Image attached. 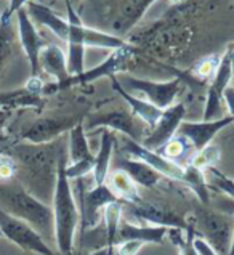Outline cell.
<instances>
[{"instance_id": "6da1fadb", "label": "cell", "mask_w": 234, "mask_h": 255, "mask_svg": "<svg viewBox=\"0 0 234 255\" xmlns=\"http://www.w3.org/2000/svg\"><path fill=\"white\" fill-rule=\"evenodd\" d=\"M66 165H68V156L63 154L58 162L56 183L52 196L55 243L63 255H74V241L80 223V214L72 193L71 180L66 175Z\"/></svg>"}, {"instance_id": "7a4b0ae2", "label": "cell", "mask_w": 234, "mask_h": 255, "mask_svg": "<svg viewBox=\"0 0 234 255\" xmlns=\"http://www.w3.org/2000/svg\"><path fill=\"white\" fill-rule=\"evenodd\" d=\"M0 209L31 225L43 239L55 238L52 207L29 193L18 180L0 181Z\"/></svg>"}, {"instance_id": "3957f363", "label": "cell", "mask_w": 234, "mask_h": 255, "mask_svg": "<svg viewBox=\"0 0 234 255\" xmlns=\"http://www.w3.org/2000/svg\"><path fill=\"white\" fill-rule=\"evenodd\" d=\"M64 154L63 149L55 148V141L47 144L24 143L11 149V156L16 162L14 172L23 173L19 183L24 181L32 186H47L55 189L58 162Z\"/></svg>"}, {"instance_id": "277c9868", "label": "cell", "mask_w": 234, "mask_h": 255, "mask_svg": "<svg viewBox=\"0 0 234 255\" xmlns=\"http://www.w3.org/2000/svg\"><path fill=\"white\" fill-rule=\"evenodd\" d=\"M197 231L212 249L218 255H226L230 251L233 233H234V217L218 210L201 207L196 212Z\"/></svg>"}, {"instance_id": "5b68a950", "label": "cell", "mask_w": 234, "mask_h": 255, "mask_svg": "<svg viewBox=\"0 0 234 255\" xmlns=\"http://www.w3.org/2000/svg\"><path fill=\"white\" fill-rule=\"evenodd\" d=\"M117 81H119V84L128 93L141 95L143 100L149 101L151 105L157 106L159 109H162V111L175 103V100H177L178 93L181 90L180 79H172V81H165V82H156V81H148V79L119 74L117 76Z\"/></svg>"}, {"instance_id": "8992f818", "label": "cell", "mask_w": 234, "mask_h": 255, "mask_svg": "<svg viewBox=\"0 0 234 255\" xmlns=\"http://www.w3.org/2000/svg\"><path fill=\"white\" fill-rule=\"evenodd\" d=\"M131 55H133V48H131L127 43L125 47L113 50V53L109 55L103 63H100L98 66L85 69L82 74L72 76V77L68 79V81H64L61 84L55 82L53 85H48V87L43 85V93H53L56 90H64V89H69V87H74V85L90 84V82H95V81H98V79H103V77L117 76L123 68H125L128 58Z\"/></svg>"}, {"instance_id": "52a82bcc", "label": "cell", "mask_w": 234, "mask_h": 255, "mask_svg": "<svg viewBox=\"0 0 234 255\" xmlns=\"http://www.w3.org/2000/svg\"><path fill=\"white\" fill-rule=\"evenodd\" d=\"M0 231H2L3 238H6L10 243L18 246L23 251L34 252L39 255H56L52 251V247L47 244L45 239L31 225L6 214L2 209H0Z\"/></svg>"}, {"instance_id": "ba28073f", "label": "cell", "mask_w": 234, "mask_h": 255, "mask_svg": "<svg viewBox=\"0 0 234 255\" xmlns=\"http://www.w3.org/2000/svg\"><path fill=\"white\" fill-rule=\"evenodd\" d=\"M66 10H68V23H69V35L66 43H80L84 47H97V48H108V50H117L127 45V42L122 37H119V35L85 26L74 6L66 5Z\"/></svg>"}, {"instance_id": "9c48e42d", "label": "cell", "mask_w": 234, "mask_h": 255, "mask_svg": "<svg viewBox=\"0 0 234 255\" xmlns=\"http://www.w3.org/2000/svg\"><path fill=\"white\" fill-rule=\"evenodd\" d=\"M233 81V69L230 60V48L222 55V60L215 71L212 82L209 85L206 105H204V119L202 121H217L225 118V100L223 93Z\"/></svg>"}, {"instance_id": "30bf717a", "label": "cell", "mask_w": 234, "mask_h": 255, "mask_svg": "<svg viewBox=\"0 0 234 255\" xmlns=\"http://www.w3.org/2000/svg\"><path fill=\"white\" fill-rule=\"evenodd\" d=\"M77 124H80V121L72 116H45L34 121L23 132V138L32 144H47L58 140Z\"/></svg>"}, {"instance_id": "8fae6325", "label": "cell", "mask_w": 234, "mask_h": 255, "mask_svg": "<svg viewBox=\"0 0 234 255\" xmlns=\"http://www.w3.org/2000/svg\"><path fill=\"white\" fill-rule=\"evenodd\" d=\"M84 128L87 132H90L93 128H109L113 132H119L123 136H128L135 141H143L140 136L136 118L131 114L130 109H113V111L92 114L85 121Z\"/></svg>"}, {"instance_id": "7c38bea8", "label": "cell", "mask_w": 234, "mask_h": 255, "mask_svg": "<svg viewBox=\"0 0 234 255\" xmlns=\"http://www.w3.org/2000/svg\"><path fill=\"white\" fill-rule=\"evenodd\" d=\"M14 19H16V29H18V39H19V45L23 53L26 55V60L29 63V68H31V77H39V55L42 52V48L45 47L40 34L37 32V27L35 23L29 18V14L26 8H21L14 14Z\"/></svg>"}, {"instance_id": "4fadbf2b", "label": "cell", "mask_w": 234, "mask_h": 255, "mask_svg": "<svg viewBox=\"0 0 234 255\" xmlns=\"http://www.w3.org/2000/svg\"><path fill=\"white\" fill-rule=\"evenodd\" d=\"M186 116V106L183 103H173L167 109H164L162 114L154 126V128L151 130V133L143 138L141 144L149 149H159L160 146L172 140V138L177 135L180 124L183 122Z\"/></svg>"}, {"instance_id": "5bb4252c", "label": "cell", "mask_w": 234, "mask_h": 255, "mask_svg": "<svg viewBox=\"0 0 234 255\" xmlns=\"http://www.w3.org/2000/svg\"><path fill=\"white\" fill-rule=\"evenodd\" d=\"M122 146H123V152L130 157H135L138 161H141L144 164H148L149 167H152L156 172H159L164 177H169L173 180H181L183 175V167L173 161H169L165 159L162 154H159L156 149H149L143 146L140 141H135L131 138L125 136L120 140Z\"/></svg>"}, {"instance_id": "9a60e30c", "label": "cell", "mask_w": 234, "mask_h": 255, "mask_svg": "<svg viewBox=\"0 0 234 255\" xmlns=\"http://www.w3.org/2000/svg\"><path fill=\"white\" fill-rule=\"evenodd\" d=\"M234 122L233 118L225 116L217 121H202V122H186L183 121L178 127L177 135L185 138L191 144L196 152L202 151L206 146H209L210 141L218 135V132Z\"/></svg>"}, {"instance_id": "2e32d148", "label": "cell", "mask_w": 234, "mask_h": 255, "mask_svg": "<svg viewBox=\"0 0 234 255\" xmlns=\"http://www.w3.org/2000/svg\"><path fill=\"white\" fill-rule=\"evenodd\" d=\"M127 207L135 218L146 223H151L152 227L180 228V230H188L189 227V223L186 220H183L180 215L172 212V210L154 206V204L143 202L141 199L136 202H127Z\"/></svg>"}, {"instance_id": "e0dca14e", "label": "cell", "mask_w": 234, "mask_h": 255, "mask_svg": "<svg viewBox=\"0 0 234 255\" xmlns=\"http://www.w3.org/2000/svg\"><path fill=\"white\" fill-rule=\"evenodd\" d=\"M19 45L16 19L5 11L0 19V84L6 79L11 63L16 56V48Z\"/></svg>"}, {"instance_id": "ac0fdd59", "label": "cell", "mask_w": 234, "mask_h": 255, "mask_svg": "<svg viewBox=\"0 0 234 255\" xmlns=\"http://www.w3.org/2000/svg\"><path fill=\"white\" fill-rule=\"evenodd\" d=\"M169 235V228L152 227V225H133L127 220H122L117 231V244L136 241L141 244H162Z\"/></svg>"}, {"instance_id": "d6986e66", "label": "cell", "mask_w": 234, "mask_h": 255, "mask_svg": "<svg viewBox=\"0 0 234 255\" xmlns=\"http://www.w3.org/2000/svg\"><path fill=\"white\" fill-rule=\"evenodd\" d=\"M113 82V89L120 95L122 100L125 101L128 109L131 111V114L135 116V118H138L141 122L146 124V127H149L151 130L154 128V126L157 124L160 114H162V109H159L157 106L151 105L149 101H146L140 97H136V95H131L128 93L123 87L119 84V81H117V76H113L109 77Z\"/></svg>"}, {"instance_id": "ffe728a7", "label": "cell", "mask_w": 234, "mask_h": 255, "mask_svg": "<svg viewBox=\"0 0 234 255\" xmlns=\"http://www.w3.org/2000/svg\"><path fill=\"white\" fill-rule=\"evenodd\" d=\"M24 8L29 14V18H31L34 23L50 29V31H52L60 40L68 42L69 23L66 19H63L61 16H58L52 8H48V6L43 5V3L34 2V0L27 2Z\"/></svg>"}, {"instance_id": "44dd1931", "label": "cell", "mask_w": 234, "mask_h": 255, "mask_svg": "<svg viewBox=\"0 0 234 255\" xmlns=\"http://www.w3.org/2000/svg\"><path fill=\"white\" fill-rule=\"evenodd\" d=\"M39 68L45 74L52 76L56 84H61L71 77L68 72V61H66V53L61 47L50 43L42 48L39 55Z\"/></svg>"}, {"instance_id": "7402d4cb", "label": "cell", "mask_w": 234, "mask_h": 255, "mask_svg": "<svg viewBox=\"0 0 234 255\" xmlns=\"http://www.w3.org/2000/svg\"><path fill=\"white\" fill-rule=\"evenodd\" d=\"M154 2L156 0H122L114 19V31L119 34V37L128 32L144 16V13Z\"/></svg>"}, {"instance_id": "603a6c76", "label": "cell", "mask_w": 234, "mask_h": 255, "mask_svg": "<svg viewBox=\"0 0 234 255\" xmlns=\"http://www.w3.org/2000/svg\"><path fill=\"white\" fill-rule=\"evenodd\" d=\"M116 135L113 130L105 128L101 132V140H100V148L98 152L95 154V165L92 177L95 185H105L109 175V167H111V161L114 156V146H116Z\"/></svg>"}, {"instance_id": "cb8c5ba5", "label": "cell", "mask_w": 234, "mask_h": 255, "mask_svg": "<svg viewBox=\"0 0 234 255\" xmlns=\"http://www.w3.org/2000/svg\"><path fill=\"white\" fill-rule=\"evenodd\" d=\"M116 169L125 172L128 177L135 181L136 186H144V188L156 186L160 181V177H162V175L156 172L148 164H144V162L138 161L135 157H130V156H122L117 159Z\"/></svg>"}, {"instance_id": "d4e9b609", "label": "cell", "mask_w": 234, "mask_h": 255, "mask_svg": "<svg viewBox=\"0 0 234 255\" xmlns=\"http://www.w3.org/2000/svg\"><path fill=\"white\" fill-rule=\"evenodd\" d=\"M68 164H76L82 161H95V154L90 148L87 130L80 122L68 132Z\"/></svg>"}, {"instance_id": "484cf974", "label": "cell", "mask_w": 234, "mask_h": 255, "mask_svg": "<svg viewBox=\"0 0 234 255\" xmlns=\"http://www.w3.org/2000/svg\"><path fill=\"white\" fill-rule=\"evenodd\" d=\"M106 185L111 188V191L117 196L119 201L125 202H136L140 201V194H138V186L133 180H131L125 172L116 169L109 172Z\"/></svg>"}, {"instance_id": "4316f807", "label": "cell", "mask_w": 234, "mask_h": 255, "mask_svg": "<svg viewBox=\"0 0 234 255\" xmlns=\"http://www.w3.org/2000/svg\"><path fill=\"white\" fill-rule=\"evenodd\" d=\"M180 181L186 183L193 189L194 194L197 196V199H199L204 206H209L210 191H209V183L206 180V173H204V170H201L199 167H196L193 164L183 165V175H181Z\"/></svg>"}, {"instance_id": "83f0119b", "label": "cell", "mask_w": 234, "mask_h": 255, "mask_svg": "<svg viewBox=\"0 0 234 255\" xmlns=\"http://www.w3.org/2000/svg\"><path fill=\"white\" fill-rule=\"evenodd\" d=\"M43 103L40 95L31 93L26 87L23 89H14V90H6L0 92V109L8 108V109H16V108H37Z\"/></svg>"}, {"instance_id": "f1b7e54d", "label": "cell", "mask_w": 234, "mask_h": 255, "mask_svg": "<svg viewBox=\"0 0 234 255\" xmlns=\"http://www.w3.org/2000/svg\"><path fill=\"white\" fill-rule=\"evenodd\" d=\"M194 151L193 146L189 144L185 138H181L178 135H175L172 140L167 141L164 146H160L157 149L159 154H162L165 159H169V161H173V162H177L181 165V161L183 159H186V164L191 162V157L188 156V152H191ZM196 152V151H194ZM183 167V165H181Z\"/></svg>"}, {"instance_id": "f546056e", "label": "cell", "mask_w": 234, "mask_h": 255, "mask_svg": "<svg viewBox=\"0 0 234 255\" xmlns=\"http://www.w3.org/2000/svg\"><path fill=\"white\" fill-rule=\"evenodd\" d=\"M85 48L80 43H68V53H66V61H68V72L69 76H79L85 71Z\"/></svg>"}, {"instance_id": "4dcf8cb0", "label": "cell", "mask_w": 234, "mask_h": 255, "mask_svg": "<svg viewBox=\"0 0 234 255\" xmlns=\"http://www.w3.org/2000/svg\"><path fill=\"white\" fill-rule=\"evenodd\" d=\"M206 173V180L209 186H215L217 189H220L225 194H228L230 198L234 199V180L228 178L226 175H223L220 170H217L215 167H209V169L204 170Z\"/></svg>"}, {"instance_id": "1f68e13d", "label": "cell", "mask_w": 234, "mask_h": 255, "mask_svg": "<svg viewBox=\"0 0 234 255\" xmlns=\"http://www.w3.org/2000/svg\"><path fill=\"white\" fill-rule=\"evenodd\" d=\"M218 157H220V151H218V148L209 144V146H206L202 151L196 152V156L191 159L189 164L199 167L201 170H206L209 167H214V164L218 161Z\"/></svg>"}, {"instance_id": "d6a6232c", "label": "cell", "mask_w": 234, "mask_h": 255, "mask_svg": "<svg viewBox=\"0 0 234 255\" xmlns=\"http://www.w3.org/2000/svg\"><path fill=\"white\" fill-rule=\"evenodd\" d=\"M220 60L222 56L218 55H212V56H207L206 60H202L199 64H197V76L202 77V79H207V77H214L215 71L218 68V64H220Z\"/></svg>"}, {"instance_id": "836d02e7", "label": "cell", "mask_w": 234, "mask_h": 255, "mask_svg": "<svg viewBox=\"0 0 234 255\" xmlns=\"http://www.w3.org/2000/svg\"><path fill=\"white\" fill-rule=\"evenodd\" d=\"M14 175V162L10 159H0V180H10Z\"/></svg>"}, {"instance_id": "e575fe53", "label": "cell", "mask_w": 234, "mask_h": 255, "mask_svg": "<svg viewBox=\"0 0 234 255\" xmlns=\"http://www.w3.org/2000/svg\"><path fill=\"white\" fill-rule=\"evenodd\" d=\"M194 246H196V251H197V255H218L212 247L204 241L202 238L196 236L194 238Z\"/></svg>"}, {"instance_id": "d590c367", "label": "cell", "mask_w": 234, "mask_h": 255, "mask_svg": "<svg viewBox=\"0 0 234 255\" xmlns=\"http://www.w3.org/2000/svg\"><path fill=\"white\" fill-rule=\"evenodd\" d=\"M223 100H225V106L226 111L230 113V118L234 119V87H228L223 93Z\"/></svg>"}, {"instance_id": "8d00e7d4", "label": "cell", "mask_w": 234, "mask_h": 255, "mask_svg": "<svg viewBox=\"0 0 234 255\" xmlns=\"http://www.w3.org/2000/svg\"><path fill=\"white\" fill-rule=\"evenodd\" d=\"M27 2H31V0H8V8H6V13L11 14V16H14L18 10L24 8V5Z\"/></svg>"}, {"instance_id": "74e56055", "label": "cell", "mask_w": 234, "mask_h": 255, "mask_svg": "<svg viewBox=\"0 0 234 255\" xmlns=\"http://www.w3.org/2000/svg\"><path fill=\"white\" fill-rule=\"evenodd\" d=\"M11 113H13V109H8V108L0 109V132H2V128L6 126V122L11 118Z\"/></svg>"}, {"instance_id": "f35d334b", "label": "cell", "mask_w": 234, "mask_h": 255, "mask_svg": "<svg viewBox=\"0 0 234 255\" xmlns=\"http://www.w3.org/2000/svg\"><path fill=\"white\" fill-rule=\"evenodd\" d=\"M6 8H8V0H0V19L5 14Z\"/></svg>"}, {"instance_id": "ab89813d", "label": "cell", "mask_w": 234, "mask_h": 255, "mask_svg": "<svg viewBox=\"0 0 234 255\" xmlns=\"http://www.w3.org/2000/svg\"><path fill=\"white\" fill-rule=\"evenodd\" d=\"M90 255H108V247H101V249L92 252Z\"/></svg>"}, {"instance_id": "60d3db41", "label": "cell", "mask_w": 234, "mask_h": 255, "mask_svg": "<svg viewBox=\"0 0 234 255\" xmlns=\"http://www.w3.org/2000/svg\"><path fill=\"white\" fill-rule=\"evenodd\" d=\"M230 60H231V69H233V76H234V47L230 48Z\"/></svg>"}, {"instance_id": "b9f144b4", "label": "cell", "mask_w": 234, "mask_h": 255, "mask_svg": "<svg viewBox=\"0 0 234 255\" xmlns=\"http://www.w3.org/2000/svg\"><path fill=\"white\" fill-rule=\"evenodd\" d=\"M226 255H234V233H233V239H231V246H230V251Z\"/></svg>"}, {"instance_id": "7bdbcfd3", "label": "cell", "mask_w": 234, "mask_h": 255, "mask_svg": "<svg viewBox=\"0 0 234 255\" xmlns=\"http://www.w3.org/2000/svg\"><path fill=\"white\" fill-rule=\"evenodd\" d=\"M80 2V0H64V3L66 5H71V6H74V8H76V5Z\"/></svg>"}, {"instance_id": "ee69618b", "label": "cell", "mask_w": 234, "mask_h": 255, "mask_svg": "<svg viewBox=\"0 0 234 255\" xmlns=\"http://www.w3.org/2000/svg\"><path fill=\"white\" fill-rule=\"evenodd\" d=\"M231 82H233V87H234V76H233V81Z\"/></svg>"}, {"instance_id": "f6af8a7d", "label": "cell", "mask_w": 234, "mask_h": 255, "mask_svg": "<svg viewBox=\"0 0 234 255\" xmlns=\"http://www.w3.org/2000/svg\"><path fill=\"white\" fill-rule=\"evenodd\" d=\"M172 2H180V0H172Z\"/></svg>"}, {"instance_id": "bcb514c9", "label": "cell", "mask_w": 234, "mask_h": 255, "mask_svg": "<svg viewBox=\"0 0 234 255\" xmlns=\"http://www.w3.org/2000/svg\"><path fill=\"white\" fill-rule=\"evenodd\" d=\"M0 238H3V236H2V231H0Z\"/></svg>"}]
</instances>
